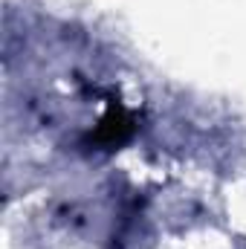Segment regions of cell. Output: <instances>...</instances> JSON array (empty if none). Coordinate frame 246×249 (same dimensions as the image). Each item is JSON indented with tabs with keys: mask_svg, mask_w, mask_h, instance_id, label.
Segmentation results:
<instances>
[{
	"mask_svg": "<svg viewBox=\"0 0 246 249\" xmlns=\"http://www.w3.org/2000/svg\"><path fill=\"white\" fill-rule=\"evenodd\" d=\"M130 130H133L130 116L124 113L122 107H110V113L102 119L99 130H96V139H102L105 145H119V142H124L130 136Z\"/></svg>",
	"mask_w": 246,
	"mask_h": 249,
	"instance_id": "1",
	"label": "cell"
}]
</instances>
